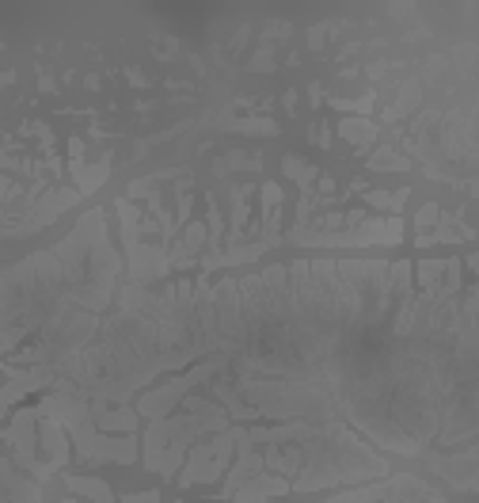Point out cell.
<instances>
[{
	"instance_id": "6da1fadb",
	"label": "cell",
	"mask_w": 479,
	"mask_h": 503,
	"mask_svg": "<svg viewBox=\"0 0 479 503\" xmlns=\"http://www.w3.org/2000/svg\"><path fill=\"white\" fill-rule=\"evenodd\" d=\"M441 271H445V263H441V259H426V263L419 267V278H422V286H426V294H438Z\"/></svg>"
},
{
	"instance_id": "7a4b0ae2",
	"label": "cell",
	"mask_w": 479,
	"mask_h": 503,
	"mask_svg": "<svg viewBox=\"0 0 479 503\" xmlns=\"http://www.w3.org/2000/svg\"><path fill=\"white\" fill-rule=\"evenodd\" d=\"M72 484H77V488H80V492H88V496H91V499H96V503H110V496H107V488H103V484H99V480H72Z\"/></svg>"
},
{
	"instance_id": "3957f363",
	"label": "cell",
	"mask_w": 479,
	"mask_h": 503,
	"mask_svg": "<svg viewBox=\"0 0 479 503\" xmlns=\"http://www.w3.org/2000/svg\"><path fill=\"white\" fill-rule=\"evenodd\" d=\"M434 218H438V206H434V202H430V206L422 210V218H419V221H434Z\"/></svg>"
}]
</instances>
